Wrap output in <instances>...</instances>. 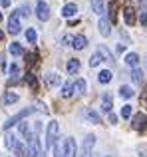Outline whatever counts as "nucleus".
Masks as SVG:
<instances>
[{
  "mask_svg": "<svg viewBox=\"0 0 147 157\" xmlns=\"http://www.w3.org/2000/svg\"><path fill=\"white\" fill-rule=\"evenodd\" d=\"M58 131H60V125L56 119H52L46 127V149H48V155H54L56 151V143H58Z\"/></svg>",
  "mask_w": 147,
  "mask_h": 157,
  "instance_id": "nucleus-1",
  "label": "nucleus"
},
{
  "mask_svg": "<svg viewBox=\"0 0 147 157\" xmlns=\"http://www.w3.org/2000/svg\"><path fill=\"white\" fill-rule=\"evenodd\" d=\"M36 109H38V107H26V109L18 111V113H16V115H12L10 119H6V123H4V129H10L12 125H16L18 121H22V119L26 117V115H30L32 111H36Z\"/></svg>",
  "mask_w": 147,
  "mask_h": 157,
  "instance_id": "nucleus-2",
  "label": "nucleus"
},
{
  "mask_svg": "<svg viewBox=\"0 0 147 157\" xmlns=\"http://www.w3.org/2000/svg\"><path fill=\"white\" fill-rule=\"evenodd\" d=\"M93 145H96V135L88 133V135H85V139H84V147H81V151H80V157H89Z\"/></svg>",
  "mask_w": 147,
  "mask_h": 157,
  "instance_id": "nucleus-3",
  "label": "nucleus"
},
{
  "mask_svg": "<svg viewBox=\"0 0 147 157\" xmlns=\"http://www.w3.org/2000/svg\"><path fill=\"white\" fill-rule=\"evenodd\" d=\"M8 32L10 34H18L20 32V12H12L10 18H8Z\"/></svg>",
  "mask_w": 147,
  "mask_h": 157,
  "instance_id": "nucleus-4",
  "label": "nucleus"
},
{
  "mask_svg": "<svg viewBox=\"0 0 147 157\" xmlns=\"http://www.w3.org/2000/svg\"><path fill=\"white\" fill-rule=\"evenodd\" d=\"M131 125L139 131H147V115L145 113H135L131 115Z\"/></svg>",
  "mask_w": 147,
  "mask_h": 157,
  "instance_id": "nucleus-5",
  "label": "nucleus"
},
{
  "mask_svg": "<svg viewBox=\"0 0 147 157\" xmlns=\"http://www.w3.org/2000/svg\"><path fill=\"white\" fill-rule=\"evenodd\" d=\"M62 157H76V139L68 137L62 147Z\"/></svg>",
  "mask_w": 147,
  "mask_h": 157,
  "instance_id": "nucleus-6",
  "label": "nucleus"
},
{
  "mask_svg": "<svg viewBox=\"0 0 147 157\" xmlns=\"http://www.w3.org/2000/svg\"><path fill=\"white\" fill-rule=\"evenodd\" d=\"M36 16H38L42 22H46V20L50 18V8H48V4L44 2V0H40V2L36 4Z\"/></svg>",
  "mask_w": 147,
  "mask_h": 157,
  "instance_id": "nucleus-7",
  "label": "nucleus"
},
{
  "mask_svg": "<svg viewBox=\"0 0 147 157\" xmlns=\"http://www.w3.org/2000/svg\"><path fill=\"white\" fill-rule=\"evenodd\" d=\"M111 94L109 92H104L101 94V111L104 113H111Z\"/></svg>",
  "mask_w": 147,
  "mask_h": 157,
  "instance_id": "nucleus-8",
  "label": "nucleus"
},
{
  "mask_svg": "<svg viewBox=\"0 0 147 157\" xmlns=\"http://www.w3.org/2000/svg\"><path fill=\"white\" fill-rule=\"evenodd\" d=\"M30 157H42V151H40V141H38V135L30 139Z\"/></svg>",
  "mask_w": 147,
  "mask_h": 157,
  "instance_id": "nucleus-9",
  "label": "nucleus"
},
{
  "mask_svg": "<svg viewBox=\"0 0 147 157\" xmlns=\"http://www.w3.org/2000/svg\"><path fill=\"white\" fill-rule=\"evenodd\" d=\"M84 117L88 119L89 123H96V125H97V123H101V117H100V113H97V111H93L92 107H88V109L84 111Z\"/></svg>",
  "mask_w": 147,
  "mask_h": 157,
  "instance_id": "nucleus-10",
  "label": "nucleus"
},
{
  "mask_svg": "<svg viewBox=\"0 0 147 157\" xmlns=\"http://www.w3.org/2000/svg\"><path fill=\"white\" fill-rule=\"evenodd\" d=\"M85 46H88V38H85L84 34L74 36V44H72V48H74V50H84Z\"/></svg>",
  "mask_w": 147,
  "mask_h": 157,
  "instance_id": "nucleus-11",
  "label": "nucleus"
},
{
  "mask_svg": "<svg viewBox=\"0 0 147 157\" xmlns=\"http://www.w3.org/2000/svg\"><path fill=\"white\" fill-rule=\"evenodd\" d=\"M123 18H125V24H127V26H133V24H135V10H133V8H125Z\"/></svg>",
  "mask_w": 147,
  "mask_h": 157,
  "instance_id": "nucleus-12",
  "label": "nucleus"
},
{
  "mask_svg": "<svg viewBox=\"0 0 147 157\" xmlns=\"http://www.w3.org/2000/svg\"><path fill=\"white\" fill-rule=\"evenodd\" d=\"M76 12H77V6L76 4H66V6L62 8V16H66V18H72V16H76Z\"/></svg>",
  "mask_w": 147,
  "mask_h": 157,
  "instance_id": "nucleus-13",
  "label": "nucleus"
},
{
  "mask_svg": "<svg viewBox=\"0 0 147 157\" xmlns=\"http://www.w3.org/2000/svg\"><path fill=\"white\" fill-rule=\"evenodd\" d=\"M66 70H68V74H77V70H80V60H77V58H72V60H68Z\"/></svg>",
  "mask_w": 147,
  "mask_h": 157,
  "instance_id": "nucleus-14",
  "label": "nucleus"
},
{
  "mask_svg": "<svg viewBox=\"0 0 147 157\" xmlns=\"http://www.w3.org/2000/svg\"><path fill=\"white\" fill-rule=\"evenodd\" d=\"M14 101H18V94L16 92H4V98H2L4 105H10V104H14Z\"/></svg>",
  "mask_w": 147,
  "mask_h": 157,
  "instance_id": "nucleus-15",
  "label": "nucleus"
},
{
  "mask_svg": "<svg viewBox=\"0 0 147 157\" xmlns=\"http://www.w3.org/2000/svg\"><path fill=\"white\" fill-rule=\"evenodd\" d=\"M16 143H18V141H16V137L12 133H6V135H4V145H6V149L14 151L16 149Z\"/></svg>",
  "mask_w": 147,
  "mask_h": 157,
  "instance_id": "nucleus-16",
  "label": "nucleus"
},
{
  "mask_svg": "<svg viewBox=\"0 0 147 157\" xmlns=\"http://www.w3.org/2000/svg\"><path fill=\"white\" fill-rule=\"evenodd\" d=\"M125 64L131 66V68H137V64H139V56H137L135 52H129L127 56H125Z\"/></svg>",
  "mask_w": 147,
  "mask_h": 157,
  "instance_id": "nucleus-17",
  "label": "nucleus"
},
{
  "mask_svg": "<svg viewBox=\"0 0 147 157\" xmlns=\"http://www.w3.org/2000/svg\"><path fill=\"white\" fill-rule=\"evenodd\" d=\"M46 82H48V86L56 88V86L60 84V76H58L56 72H48V74H46Z\"/></svg>",
  "mask_w": 147,
  "mask_h": 157,
  "instance_id": "nucleus-18",
  "label": "nucleus"
},
{
  "mask_svg": "<svg viewBox=\"0 0 147 157\" xmlns=\"http://www.w3.org/2000/svg\"><path fill=\"white\" fill-rule=\"evenodd\" d=\"M100 32H101V36H109V34H111V30H109V22L104 18V16H100Z\"/></svg>",
  "mask_w": 147,
  "mask_h": 157,
  "instance_id": "nucleus-19",
  "label": "nucleus"
},
{
  "mask_svg": "<svg viewBox=\"0 0 147 157\" xmlns=\"http://www.w3.org/2000/svg\"><path fill=\"white\" fill-rule=\"evenodd\" d=\"M92 6H93V12L97 16H101L105 12V6H104V0H92Z\"/></svg>",
  "mask_w": 147,
  "mask_h": 157,
  "instance_id": "nucleus-20",
  "label": "nucleus"
},
{
  "mask_svg": "<svg viewBox=\"0 0 147 157\" xmlns=\"http://www.w3.org/2000/svg\"><path fill=\"white\" fill-rule=\"evenodd\" d=\"M85 90H88V84H85V80H76V84H74V92L76 94H84Z\"/></svg>",
  "mask_w": 147,
  "mask_h": 157,
  "instance_id": "nucleus-21",
  "label": "nucleus"
},
{
  "mask_svg": "<svg viewBox=\"0 0 147 157\" xmlns=\"http://www.w3.org/2000/svg\"><path fill=\"white\" fill-rule=\"evenodd\" d=\"M97 80H100V84H109V82H111V72H109V70H101Z\"/></svg>",
  "mask_w": 147,
  "mask_h": 157,
  "instance_id": "nucleus-22",
  "label": "nucleus"
},
{
  "mask_svg": "<svg viewBox=\"0 0 147 157\" xmlns=\"http://www.w3.org/2000/svg\"><path fill=\"white\" fill-rule=\"evenodd\" d=\"M8 50H10V54H12V56H22V54H24V48L20 46L18 42H12Z\"/></svg>",
  "mask_w": 147,
  "mask_h": 157,
  "instance_id": "nucleus-23",
  "label": "nucleus"
},
{
  "mask_svg": "<svg viewBox=\"0 0 147 157\" xmlns=\"http://www.w3.org/2000/svg\"><path fill=\"white\" fill-rule=\"evenodd\" d=\"M74 84H70V82H68V84H64V88H62V98H72L74 96Z\"/></svg>",
  "mask_w": 147,
  "mask_h": 157,
  "instance_id": "nucleus-24",
  "label": "nucleus"
},
{
  "mask_svg": "<svg viewBox=\"0 0 147 157\" xmlns=\"http://www.w3.org/2000/svg\"><path fill=\"white\" fill-rule=\"evenodd\" d=\"M97 52L101 54V58H104V62H111V60H113V56L109 54V50H107L105 46H100V48H97Z\"/></svg>",
  "mask_w": 147,
  "mask_h": 157,
  "instance_id": "nucleus-25",
  "label": "nucleus"
},
{
  "mask_svg": "<svg viewBox=\"0 0 147 157\" xmlns=\"http://www.w3.org/2000/svg\"><path fill=\"white\" fill-rule=\"evenodd\" d=\"M119 96H121V98H125V100H127V98H131V96H133L131 86H121V88H119Z\"/></svg>",
  "mask_w": 147,
  "mask_h": 157,
  "instance_id": "nucleus-26",
  "label": "nucleus"
},
{
  "mask_svg": "<svg viewBox=\"0 0 147 157\" xmlns=\"http://www.w3.org/2000/svg\"><path fill=\"white\" fill-rule=\"evenodd\" d=\"M26 82H28V86H30V88L34 90V92L38 90V80H36L34 74H26Z\"/></svg>",
  "mask_w": 147,
  "mask_h": 157,
  "instance_id": "nucleus-27",
  "label": "nucleus"
},
{
  "mask_svg": "<svg viewBox=\"0 0 147 157\" xmlns=\"http://www.w3.org/2000/svg\"><path fill=\"white\" fill-rule=\"evenodd\" d=\"M36 38H38L36 30H34V28H28V30H26V40H28L30 44H36Z\"/></svg>",
  "mask_w": 147,
  "mask_h": 157,
  "instance_id": "nucleus-28",
  "label": "nucleus"
},
{
  "mask_svg": "<svg viewBox=\"0 0 147 157\" xmlns=\"http://www.w3.org/2000/svg\"><path fill=\"white\" fill-rule=\"evenodd\" d=\"M14 153H16V157H28V153H26V147H24L22 143H16Z\"/></svg>",
  "mask_w": 147,
  "mask_h": 157,
  "instance_id": "nucleus-29",
  "label": "nucleus"
},
{
  "mask_svg": "<svg viewBox=\"0 0 147 157\" xmlns=\"http://www.w3.org/2000/svg\"><path fill=\"white\" fill-rule=\"evenodd\" d=\"M107 12H109V22L115 24L117 22V14H115V4H109L107 6Z\"/></svg>",
  "mask_w": 147,
  "mask_h": 157,
  "instance_id": "nucleus-30",
  "label": "nucleus"
},
{
  "mask_svg": "<svg viewBox=\"0 0 147 157\" xmlns=\"http://www.w3.org/2000/svg\"><path fill=\"white\" fill-rule=\"evenodd\" d=\"M100 62H104V58H101V54H100V52H96L92 58H89V66H97Z\"/></svg>",
  "mask_w": 147,
  "mask_h": 157,
  "instance_id": "nucleus-31",
  "label": "nucleus"
},
{
  "mask_svg": "<svg viewBox=\"0 0 147 157\" xmlns=\"http://www.w3.org/2000/svg\"><path fill=\"white\" fill-rule=\"evenodd\" d=\"M121 117H125V119L131 117V105H123L121 107Z\"/></svg>",
  "mask_w": 147,
  "mask_h": 157,
  "instance_id": "nucleus-32",
  "label": "nucleus"
},
{
  "mask_svg": "<svg viewBox=\"0 0 147 157\" xmlns=\"http://www.w3.org/2000/svg\"><path fill=\"white\" fill-rule=\"evenodd\" d=\"M141 80H143V74H141L139 70H133V82H135V84H141Z\"/></svg>",
  "mask_w": 147,
  "mask_h": 157,
  "instance_id": "nucleus-33",
  "label": "nucleus"
},
{
  "mask_svg": "<svg viewBox=\"0 0 147 157\" xmlns=\"http://www.w3.org/2000/svg\"><path fill=\"white\" fill-rule=\"evenodd\" d=\"M28 66H34L36 64V62H38V54H34V52H32V54H28Z\"/></svg>",
  "mask_w": 147,
  "mask_h": 157,
  "instance_id": "nucleus-34",
  "label": "nucleus"
},
{
  "mask_svg": "<svg viewBox=\"0 0 147 157\" xmlns=\"http://www.w3.org/2000/svg\"><path fill=\"white\" fill-rule=\"evenodd\" d=\"M62 42H64V46H72V44H74V36L66 34V36H64V38H62Z\"/></svg>",
  "mask_w": 147,
  "mask_h": 157,
  "instance_id": "nucleus-35",
  "label": "nucleus"
},
{
  "mask_svg": "<svg viewBox=\"0 0 147 157\" xmlns=\"http://www.w3.org/2000/svg\"><path fill=\"white\" fill-rule=\"evenodd\" d=\"M139 24H141V26H147V10H145V12H141V16H139Z\"/></svg>",
  "mask_w": 147,
  "mask_h": 157,
  "instance_id": "nucleus-36",
  "label": "nucleus"
},
{
  "mask_svg": "<svg viewBox=\"0 0 147 157\" xmlns=\"http://www.w3.org/2000/svg\"><path fill=\"white\" fill-rule=\"evenodd\" d=\"M18 12H22V16H30V8H28V6L18 8Z\"/></svg>",
  "mask_w": 147,
  "mask_h": 157,
  "instance_id": "nucleus-37",
  "label": "nucleus"
},
{
  "mask_svg": "<svg viewBox=\"0 0 147 157\" xmlns=\"http://www.w3.org/2000/svg\"><path fill=\"white\" fill-rule=\"evenodd\" d=\"M18 70H20V68H18L16 64H12V66H10V74H12V76H16V74H18Z\"/></svg>",
  "mask_w": 147,
  "mask_h": 157,
  "instance_id": "nucleus-38",
  "label": "nucleus"
},
{
  "mask_svg": "<svg viewBox=\"0 0 147 157\" xmlns=\"http://www.w3.org/2000/svg\"><path fill=\"white\" fill-rule=\"evenodd\" d=\"M107 115H109V121H111L113 125H115V123H117V119H119V117H117L115 113H107Z\"/></svg>",
  "mask_w": 147,
  "mask_h": 157,
  "instance_id": "nucleus-39",
  "label": "nucleus"
},
{
  "mask_svg": "<svg viewBox=\"0 0 147 157\" xmlns=\"http://www.w3.org/2000/svg\"><path fill=\"white\" fill-rule=\"evenodd\" d=\"M141 104H143V107H147V90H145L143 96H141Z\"/></svg>",
  "mask_w": 147,
  "mask_h": 157,
  "instance_id": "nucleus-40",
  "label": "nucleus"
},
{
  "mask_svg": "<svg viewBox=\"0 0 147 157\" xmlns=\"http://www.w3.org/2000/svg\"><path fill=\"white\" fill-rule=\"evenodd\" d=\"M10 2H12V0H0V4H2L4 8H8V6H10Z\"/></svg>",
  "mask_w": 147,
  "mask_h": 157,
  "instance_id": "nucleus-41",
  "label": "nucleus"
},
{
  "mask_svg": "<svg viewBox=\"0 0 147 157\" xmlns=\"http://www.w3.org/2000/svg\"><path fill=\"white\" fill-rule=\"evenodd\" d=\"M141 2V6H147V0H139Z\"/></svg>",
  "mask_w": 147,
  "mask_h": 157,
  "instance_id": "nucleus-42",
  "label": "nucleus"
},
{
  "mask_svg": "<svg viewBox=\"0 0 147 157\" xmlns=\"http://www.w3.org/2000/svg\"><path fill=\"white\" fill-rule=\"evenodd\" d=\"M2 38H4V32H2V30H0V40H2Z\"/></svg>",
  "mask_w": 147,
  "mask_h": 157,
  "instance_id": "nucleus-43",
  "label": "nucleus"
},
{
  "mask_svg": "<svg viewBox=\"0 0 147 157\" xmlns=\"http://www.w3.org/2000/svg\"><path fill=\"white\" fill-rule=\"evenodd\" d=\"M0 20H2V12H0Z\"/></svg>",
  "mask_w": 147,
  "mask_h": 157,
  "instance_id": "nucleus-44",
  "label": "nucleus"
}]
</instances>
